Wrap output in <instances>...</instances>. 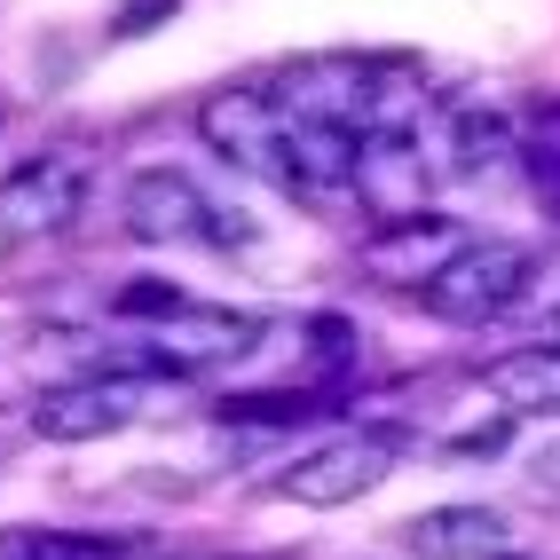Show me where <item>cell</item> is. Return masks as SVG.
I'll return each instance as SVG.
<instances>
[{
	"label": "cell",
	"instance_id": "11",
	"mask_svg": "<svg viewBox=\"0 0 560 560\" xmlns=\"http://www.w3.org/2000/svg\"><path fill=\"white\" fill-rule=\"evenodd\" d=\"M481 387H490L505 410H513V419H537V410H545V419H552V410H560V340L545 348H513V355H498L490 371H481Z\"/></svg>",
	"mask_w": 560,
	"mask_h": 560
},
{
	"label": "cell",
	"instance_id": "13",
	"mask_svg": "<svg viewBox=\"0 0 560 560\" xmlns=\"http://www.w3.org/2000/svg\"><path fill=\"white\" fill-rule=\"evenodd\" d=\"M0 560H110V545L63 537V529H0Z\"/></svg>",
	"mask_w": 560,
	"mask_h": 560
},
{
	"label": "cell",
	"instance_id": "2",
	"mask_svg": "<svg viewBox=\"0 0 560 560\" xmlns=\"http://www.w3.org/2000/svg\"><path fill=\"white\" fill-rule=\"evenodd\" d=\"M119 221L135 245H245L253 237V221L221 213L198 190V174H182V166H142L119 198Z\"/></svg>",
	"mask_w": 560,
	"mask_h": 560
},
{
	"label": "cell",
	"instance_id": "16",
	"mask_svg": "<svg viewBox=\"0 0 560 560\" xmlns=\"http://www.w3.org/2000/svg\"><path fill=\"white\" fill-rule=\"evenodd\" d=\"M159 16H174V0H127V9H119V24H110V32H119V40H142V32H151Z\"/></svg>",
	"mask_w": 560,
	"mask_h": 560
},
{
	"label": "cell",
	"instance_id": "12",
	"mask_svg": "<svg viewBox=\"0 0 560 560\" xmlns=\"http://www.w3.org/2000/svg\"><path fill=\"white\" fill-rule=\"evenodd\" d=\"M521 159H529V190L560 213V103H537L521 119Z\"/></svg>",
	"mask_w": 560,
	"mask_h": 560
},
{
	"label": "cell",
	"instance_id": "8",
	"mask_svg": "<svg viewBox=\"0 0 560 560\" xmlns=\"http://www.w3.org/2000/svg\"><path fill=\"white\" fill-rule=\"evenodd\" d=\"M466 245H474L466 221H451V213H410V221H387V230H371V237L355 245V269H363L371 284L427 292Z\"/></svg>",
	"mask_w": 560,
	"mask_h": 560
},
{
	"label": "cell",
	"instance_id": "9",
	"mask_svg": "<svg viewBox=\"0 0 560 560\" xmlns=\"http://www.w3.org/2000/svg\"><path fill=\"white\" fill-rule=\"evenodd\" d=\"M427 182L434 159L419 151V135H363V159H355V206L380 221H410V213H434L427 206Z\"/></svg>",
	"mask_w": 560,
	"mask_h": 560
},
{
	"label": "cell",
	"instance_id": "17",
	"mask_svg": "<svg viewBox=\"0 0 560 560\" xmlns=\"http://www.w3.org/2000/svg\"><path fill=\"white\" fill-rule=\"evenodd\" d=\"M529 490H537V498H560V442L529 458Z\"/></svg>",
	"mask_w": 560,
	"mask_h": 560
},
{
	"label": "cell",
	"instance_id": "10",
	"mask_svg": "<svg viewBox=\"0 0 560 560\" xmlns=\"http://www.w3.org/2000/svg\"><path fill=\"white\" fill-rule=\"evenodd\" d=\"M395 537L419 560H505V545H513L498 505H427V513H410Z\"/></svg>",
	"mask_w": 560,
	"mask_h": 560
},
{
	"label": "cell",
	"instance_id": "4",
	"mask_svg": "<svg viewBox=\"0 0 560 560\" xmlns=\"http://www.w3.org/2000/svg\"><path fill=\"white\" fill-rule=\"evenodd\" d=\"M529 277H537V253H529V245H513V237H474L451 269L419 292V301H427L442 324H490V316L521 308Z\"/></svg>",
	"mask_w": 560,
	"mask_h": 560
},
{
	"label": "cell",
	"instance_id": "18",
	"mask_svg": "<svg viewBox=\"0 0 560 560\" xmlns=\"http://www.w3.org/2000/svg\"><path fill=\"white\" fill-rule=\"evenodd\" d=\"M0 119H9V110H0Z\"/></svg>",
	"mask_w": 560,
	"mask_h": 560
},
{
	"label": "cell",
	"instance_id": "5",
	"mask_svg": "<svg viewBox=\"0 0 560 560\" xmlns=\"http://www.w3.org/2000/svg\"><path fill=\"white\" fill-rule=\"evenodd\" d=\"M88 206V159L80 151H40L0 174V245H40L63 237Z\"/></svg>",
	"mask_w": 560,
	"mask_h": 560
},
{
	"label": "cell",
	"instance_id": "7",
	"mask_svg": "<svg viewBox=\"0 0 560 560\" xmlns=\"http://www.w3.org/2000/svg\"><path fill=\"white\" fill-rule=\"evenodd\" d=\"M198 135L213 142L230 166L260 174L284 190V135H292V110L269 95V88H213L198 103Z\"/></svg>",
	"mask_w": 560,
	"mask_h": 560
},
{
	"label": "cell",
	"instance_id": "1",
	"mask_svg": "<svg viewBox=\"0 0 560 560\" xmlns=\"http://www.w3.org/2000/svg\"><path fill=\"white\" fill-rule=\"evenodd\" d=\"M260 324L253 308H198V301H182L174 316L159 324H142V340L119 355L127 380H198V371H221V363H237L260 348Z\"/></svg>",
	"mask_w": 560,
	"mask_h": 560
},
{
	"label": "cell",
	"instance_id": "6",
	"mask_svg": "<svg viewBox=\"0 0 560 560\" xmlns=\"http://www.w3.org/2000/svg\"><path fill=\"white\" fill-rule=\"evenodd\" d=\"M159 380H127V371H95V380H63L32 395V434L40 442H103V434H127L142 419Z\"/></svg>",
	"mask_w": 560,
	"mask_h": 560
},
{
	"label": "cell",
	"instance_id": "15",
	"mask_svg": "<svg viewBox=\"0 0 560 560\" xmlns=\"http://www.w3.org/2000/svg\"><path fill=\"white\" fill-rule=\"evenodd\" d=\"M505 434H513V410H498L490 427H466V434H451V451H458V458H498V451H505Z\"/></svg>",
	"mask_w": 560,
	"mask_h": 560
},
{
	"label": "cell",
	"instance_id": "14",
	"mask_svg": "<svg viewBox=\"0 0 560 560\" xmlns=\"http://www.w3.org/2000/svg\"><path fill=\"white\" fill-rule=\"evenodd\" d=\"M174 308H182V292L159 284V277H127L119 292H110V316H119V324H159V316H174Z\"/></svg>",
	"mask_w": 560,
	"mask_h": 560
},
{
	"label": "cell",
	"instance_id": "3",
	"mask_svg": "<svg viewBox=\"0 0 560 560\" xmlns=\"http://www.w3.org/2000/svg\"><path fill=\"white\" fill-rule=\"evenodd\" d=\"M395 458H402V427H348V434L316 442V451H301V458H292V466L269 481V490L292 498V505L331 513V505L371 498V490L395 474Z\"/></svg>",
	"mask_w": 560,
	"mask_h": 560
}]
</instances>
